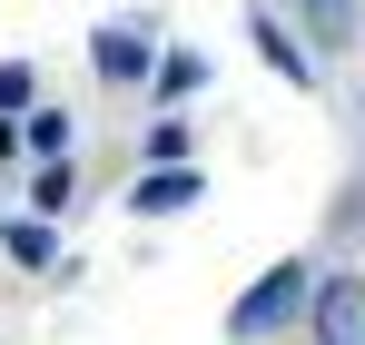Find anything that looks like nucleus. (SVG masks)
<instances>
[{
    "label": "nucleus",
    "mask_w": 365,
    "mask_h": 345,
    "mask_svg": "<svg viewBox=\"0 0 365 345\" xmlns=\"http://www.w3.org/2000/svg\"><path fill=\"white\" fill-rule=\"evenodd\" d=\"M306 296H316V267H306V257H277V267L227 306V345H267V336H287V326H306Z\"/></svg>",
    "instance_id": "obj_1"
},
{
    "label": "nucleus",
    "mask_w": 365,
    "mask_h": 345,
    "mask_svg": "<svg viewBox=\"0 0 365 345\" xmlns=\"http://www.w3.org/2000/svg\"><path fill=\"white\" fill-rule=\"evenodd\" d=\"M306 345H365V277L356 267H326L306 296Z\"/></svg>",
    "instance_id": "obj_2"
},
{
    "label": "nucleus",
    "mask_w": 365,
    "mask_h": 345,
    "mask_svg": "<svg viewBox=\"0 0 365 345\" xmlns=\"http://www.w3.org/2000/svg\"><path fill=\"white\" fill-rule=\"evenodd\" d=\"M89 69H99L109 89L158 79V30H148V20H99V30H89Z\"/></svg>",
    "instance_id": "obj_3"
},
{
    "label": "nucleus",
    "mask_w": 365,
    "mask_h": 345,
    "mask_svg": "<svg viewBox=\"0 0 365 345\" xmlns=\"http://www.w3.org/2000/svg\"><path fill=\"white\" fill-rule=\"evenodd\" d=\"M277 10L297 20V40H316V59L356 50V30H365V0H277Z\"/></svg>",
    "instance_id": "obj_4"
},
{
    "label": "nucleus",
    "mask_w": 365,
    "mask_h": 345,
    "mask_svg": "<svg viewBox=\"0 0 365 345\" xmlns=\"http://www.w3.org/2000/svg\"><path fill=\"white\" fill-rule=\"evenodd\" d=\"M197 197H207V177L187 168H138V187H128V217H187V207H197Z\"/></svg>",
    "instance_id": "obj_5"
},
{
    "label": "nucleus",
    "mask_w": 365,
    "mask_h": 345,
    "mask_svg": "<svg viewBox=\"0 0 365 345\" xmlns=\"http://www.w3.org/2000/svg\"><path fill=\"white\" fill-rule=\"evenodd\" d=\"M257 50H267V69H277V79H316V59H306V40H297V20H287V10H257Z\"/></svg>",
    "instance_id": "obj_6"
},
{
    "label": "nucleus",
    "mask_w": 365,
    "mask_h": 345,
    "mask_svg": "<svg viewBox=\"0 0 365 345\" xmlns=\"http://www.w3.org/2000/svg\"><path fill=\"white\" fill-rule=\"evenodd\" d=\"M69 138H79V118H69V109H50V99L20 109V148H30V158H69Z\"/></svg>",
    "instance_id": "obj_7"
},
{
    "label": "nucleus",
    "mask_w": 365,
    "mask_h": 345,
    "mask_svg": "<svg viewBox=\"0 0 365 345\" xmlns=\"http://www.w3.org/2000/svg\"><path fill=\"white\" fill-rule=\"evenodd\" d=\"M0 247H10V267H50V257H60V247H50V217H40V207H30V217H10V227H0Z\"/></svg>",
    "instance_id": "obj_8"
},
{
    "label": "nucleus",
    "mask_w": 365,
    "mask_h": 345,
    "mask_svg": "<svg viewBox=\"0 0 365 345\" xmlns=\"http://www.w3.org/2000/svg\"><path fill=\"white\" fill-rule=\"evenodd\" d=\"M30 207H40V217H69V207H79V177H69V158H40V177H30Z\"/></svg>",
    "instance_id": "obj_9"
},
{
    "label": "nucleus",
    "mask_w": 365,
    "mask_h": 345,
    "mask_svg": "<svg viewBox=\"0 0 365 345\" xmlns=\"http://www.w3.org/2000/svg\"><path fill=\"white\" fill-rule=\"evenodd\" d=\"M138 148H148V168H178L187 148H197V128H187V118H148V138H138Z\"/></svg>",
    "instance_id": "obj_10"
},
{
    "label": "nucleus",
    "mask_w": 365,
    "mask_h": 345,
    "mask_svg": "<svg viewBox=\"0 0 365 345\" xmlns=\"http://www.w3.org/2000/svg\"><path fill=\"white\" fill-rule=\"evenodd\" d=\"M326 237L346 247V237H365V177H346L336 187V207H326Z\"/></svg>",
    "instance_id": "obj_11"
},
{
    "label": "nucleus",
    "mask_w": 365,
    "mask_h": 345,
    "mask_svg": "<svg viewBox=\"0 0 365 345\" xmlns=\"http://www.w3.org/2000/svg\"><path fill=\"white\" fill-rule=\"evenodd\" d=\"M40 109V79H30V59H0V118Z\"/></svg>",
    "instance_id": "obj_12"
},
{
    "label": "nucleus",
    "mask_w": 365,
    "mask_h": 345,
    "mask_svg": "<svg viewBox=\"0 0 365 345\" xmlns=\"http://www.w3.org/2000/svg\"><path fill=\"white\" fill-rule=\"evenodd\" d=\"M197 79H207V59H187V50H178V59H158V89H168V99H187Z\"/></svg>",
    "instance_id": "obj_13"
},
{
    "label": "nucleus",
    "mask_w": 365,
    "mask_h": 345,
    "mask_svg": "<svg viewBox=\"0 0 365 345\" xmlns=\"http://www.w3.org/2000/svg\"><path fill=\"white\" fill-rule=\"evenodd\" d=\"M10 158H20V118H0V168H10Z\"/></svg>",
    "instance_id": "obj_14"
}]
</instances>
